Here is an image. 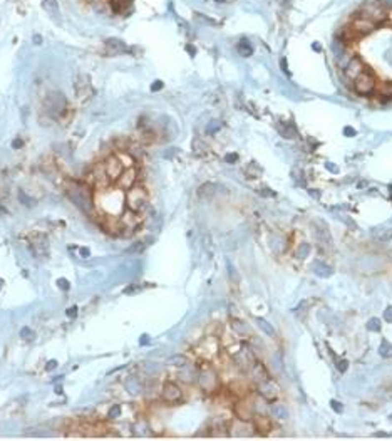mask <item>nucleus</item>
Returning <instances> with one entry per match:
<instances>
[{
    "label": "nucleus",
    "mask_w": 392,
    "mask_h": 441,
    "mask_svg": "<svg viewBox=\"0 0 392 441\" xmlns=\"http://www.w3.org/2000/svg\"><path fill=\"white\" fill-rule=\"evenodd\" d=\"M257 324H258V326H260V327H261V331H263V332H266V334H268V336H270V338H273V336H275V334H277V332H275V329H273L272 326H270V324H268V322H266V320H265V319H257Z\"/></svg>",
    "instance_id": "15"
},
{
    "label": "nucleus",
    "mask_w": 392,
    "mask_h": 441,
    "mask_svg": "<svg viewBox=\"0 0 392 441\" xmlns=\"http://www.w3.org/2000/svg\"><path fill=\"white\" fill-rule=\"evenodd\" d=\"M121 413H123V407H121V405H112L109 407V411H107V418L109 419H118Z\"/></svg>",
    "instance_id": "16"
},
{
    "label": "nucleus",
    "mask_w": 392,
    "mask_h": 441,
    "mask_svg": "<svg viewBox=\"0 0 392 441\" xmlns=\"http://www.w3.org/2000/svg\"><path fill=\"white\" fill-rule=\"evenodd\" d=\"M57 287H59V289H62V290H69L70 284H69L67 278H59V280H57Z\"/></svg>",
    "instance_id": "22"
},
{
    "label": "nucleus",
    "mask_w": 392,
    "mask_h": 441,
    "mask_svg": "<svg viewBox=\"0 0 392 441\" xmlns=\"http://www.w3.org/2000/svg\"><path fill=\"white\" fill-rule=\"evenodd\" d=\"M250 423H252V421H241V419H238V421H235V423H231L230 435H233V436H252L255 428H253Z\"/></svg>",
    "instance_id": "11"
},
{
    "label": "nucleus",
    "mask_w": 392,
    "mask_h": 441,
    "mask_svg": "<svg viewBox=\"0 0 392 441\" xmlns=\"http://www.w3.org/2000/svg\"><path fill=\"white\" fill-rule=\"evenodd\" d=\"M79 252H81V257H84V259H87V257L91 255V252H89V248H86V247H82V248H79Z\"/></svg>",
    "instance_id": "26"
},
{
    "label": "nucleus",
    "mask_w": 392,
    "mask_h": 441,
    "mask_svg": "<svg viewBox=\"0 0 392 441\" xmlns=\"http://www.w3.org/2000/svg\"><path fill=\"white\" fill-rule=\"evenodd\" d=\"M57 368V361H49L47 363V366H45V369H47V371H52V369H56Z\"/></svg>",
    "instance_id": "25"
},
{
    "label": "nucleus",
    "mask_w": 392,
    "mask_h": 441,
    "mask_svg": "<svg viewBox=\"0 0 392 441\" xmlns=\"http://www.w3.org/2000/svg\"><path fill=\"white\" fill-rule=\"evenodd\" d=\"M144 248H146V243L144 242H136L134 245H132V247L128 248L126 253H139V252H143Z\"/></svg>",
    "instance_id": "18"
},
{
    "label": "nucleus",
    "mask_w": 392,
    "mask_h": 441,
    "mask_svg": "<svg viewBox=\"0 0 392 441\" xmlns=\"http://www.w3.org/2000/svg\"><path fill=\"white\" fill-rule=\"evenodd\" d=\"M333 56L357 96L392 101V0H364L340 22Z\"/></svg>",
    "instance_id": "1"
},
{
    "label": "nucleus",
    "mask_w": 392,
    "mask_h": 441,
    "mask_svg": "<svg viewBox=\"0 0 392 441\" xmlns=\"http://www.w3.org/2000/svg\"><path fill=\"white\" fill-rule=\"evenodd\" d=\"M186 363H188V359L185 356H173V357H169L168 359V364H171V366H178V368H181V366H186Z\"/></svg>",
    "instance_id": "17"
},
{
    "label": "nucleus",
    "mask_w": 392,
    "mask_h": 441,
    "mask_svg": "<svg viewBox=\"0 0 392 441\" xmlns=\"http://www.w3.org/2000/svg\"><path fill=\"white\" fill-rule=\"evenodd\" d=\"M257 389H258V393H260V396L265 398L268 403L277 401L278 396H280V388H278L277 382H275L273 379H270V377H266L265 381L258 382Z\"/></svg>",
    "instance_id": "7"
},
{
    "label": "nucleus",
    "mask_w": 392,
    "mask_h": 441,
    "mask_svg": "<svg viewBox=\"0 0 392 441\" xmlns=\"http://www.w3.org/2000/svg\"><path fill=\"white\" fill-rule=\"evenodd\" d=\"M369 329H372V331H379V329H381V324H379V320L377 319H372L369 322Z\"/></svg>",
    "instance_id": "23"
},
{
    "label": "nucleus",
    "mask_w": 392,
    "mask_h": 441,
    "mask_svg": "<svg viewBox=\"0 0 392 441\" xmlns=\"http://www.w3.org/2000/svg\"><path fill=\"white\" fill-rule=\"evenodd\" d=\"M137 180H139V170H137V166L134 163L124 168V171L119 174V178L114 181V185L123 191H128L129 188L137 185Z\"/></svg>",
    "instance_id": "6"
},
{
    "label": "nucleus",
    "mask_w": 392,
    "mask_h": 441,
    "mask_svg": "<svg viewBox=\"0 0 392 441\" xmlns=\"http://www.w3.org/2000/svg\"><path fill=\"white\" fill-rule=\"evenodd\" d=\"M137 290H139V287L137 285H129L128 289H124V294H134V292H137Z\"/></svg>",
    "instance_id": "24"
},
{
    "label": "nucleus",
    "mask_w": 392,
    "mask_h": 441,
    "mask_svg": "<svg viewBox=\"0 0 392 441\" xmlns=\"http://www.w3.org/2000/svg\"><path fill=\"white\" fill-rule=\"evenodd\" d=\"M233 413H235L236 419L241 421H253L255 416V409H253V403H248L247 399H238L233 406Z\"/></svg>",
    "instance_id": "10"
},
{
    "label": "nucleus",
    "mask_w": 392,
    "mask_h": 441,
    "mask_svg": "<svg viewBox=\"0 0 392 441\" xmlns=\"http://www.w3.org/2000/svg\"><path fill=\"white\" fill-rule=\"evenodd\" d=\"M148 340H149V338H148V336H143V338H141V340H139V342H141V344H146V342H148Z\"/></svg>",
    "instance_id": "30"
},
{
    "label": "nucleus",
    "mask_w": 392,
    "mask_h": 441,
    "mask_svg": "<svg viewBox=\"0 0 392 441\" xmlns=\"http://www.w3.org/2000/svg\"><path fill=\"white\" fill-rule=\"evenodd\" d=\"M124 200H126V208L129 211L141 213L148 206V191L141 185H136L126 191V198Z\"/></svg>",
    "instance_id": "4"
},
{
    "label": "nucleus",
    "mask_w": 392,
    "mask_h": 441,
    "mask_svg": "<svg viewBox=\"0 0 392 441\" xmlns=\"http://www.w3.org/2000/svg\"><path fill=\"white\" fill-rule=\"evenodd\" d=\"M67 197L76 206L81 208L84 213L89 215L94 210V191L89 185H82V183H72L65 188Z\"/></svg>",
    "instance_id": "2"
},
{
    "label": "nucleus",
    "mask_w": 392,
    "mask_h": 441,
    "mask_svg": "<svg viewBox=\"0 0 392 441\" xmlns=\"http://www.w3.org/2000/svg\"><path fill=\"white\" fill-rule=\"evenodd\" d=\"M252 377L258 384V382L265 381L266 377H268V373L265 371V368L260 363H255V364H252Z\"/></svg>",
    "instance_id": "13"
},
{
    "label": "nucleus",
    "mask_w": 392,
    "mask_h": 441,
    "mask_svg": "<svg viewBox=\"0 0 392 441\" xmlns=\"http://www.w3.org/2000/svg\"><path fill=\"white\" fill-rule=\"evenodd\" d=\"M332 406L335 411H342V405H337V401H332Z\"/></svg>",
    "instance_id": "28"
},
{
    "label": "nucleus",
    "mask_w": 392,
    "mask_h": 441,
    "mask_svg": "<svg viewBox=\"0 0 392 441\" xmlns=\"http://www.w3.org/2000/svg\"><path fill=\"white\" fill-rule=\"evenodd\" d=\"M270 413H272L273 416H277V418H280V419H285L287 416H289L287 407L283 405H280V403H275L273 406H270Z\"/></svg>",
    "instance_id": "14"
},
{
    "label": "nucleus",
    "mask_w": 392,
    "mask_h": 441,
    "mask_svg": "<svg viewBox=\"0 0 392 441\" xmlns=\"http://www.w3.org/2000/svg\"><path fill=\"white\" fill-rule=\"evenodd\" d=\"M93 9L107 15H123L131 9L134 0H86Z\"/></svg>",
    "instance_id": "3"
},
{
    "label": "nucleus",
    "mask_w": 392,
    "mask_h": 441,
    "mask_svg": "<svg viewBox=\"0 0 392 441\" xmlns=\"http://www.w3.org/2000/svg\"><path fill=\"white\" fill-rule=\"evenodd\" d=\"M161 398H163V401L168 403V405H178V403L183 399V389L179 388L176 382L169 381V382H166V384L163 386Z\"/></svg>",
    "instance_id": "9"
},
{
    "label": "nucleus",
    "mask_w": 392,
    "mask_h": 441,
    "mask_svg": "<svg viewBox=\"0 0 392 441\" xmlns=\"http://www.w3.org/2000/svg\"><path fill=\"white\" fill-rule=\"evenodd\" d=\"M381 354H382V356H386V357L392 356V347H391L387 342H384V344H382V347H381Z\"/></svg>",
    "instance_id": "20"
},
{
    "label": "nucleus",
    "mask_w": 392,
    "mask_h": 441,
    "mask_svg": "<svg viewBox=\"0 0 392 441\" xmlns=\"http://www.w3.org/2000/svg\"><path fill=\"white\" fill-rule=\"evenodd\" d=\"M347 369V363L345 361H340V371H345Z\"/></svg>",
    "instance_id": "29"
},
{
    "label": "nucleus",
    "mask_w": 392,
    "mask_h": 441,
    "mask_svg": "<svg viewBox=\"0 0 392 441\" xmlns=\"http://www.w3.org/2000/svg\"><path fill=\"white\" fill-rule=\"evenodd\" d=\"M198 382L201 386L203 391L206 393H213V391L218 389L220 381H218V374L215 373V369L211 368L210 364H205L201 368V371L198 374Z\"/></svg>",
    "instance_id": "5"
},
{
    "label": "nucleus",
    "mask_w": 392,
    "mask_h": 441,
    "mask_svg": "<svg viewBox=\"0 0 392 441\" xmlns=\"http://www.w3.org/2000/svg\"><path fill=\"white\" fill-rule=\"evenodd\" d=\"M29 245H31L35 257H45L49 253V240L40 232H34V234L29 237Z\"/></svg>",
    "instance_id": "8"
},
{
    "label": "nucleus",
    "mask_w": 392,
    "mask_h": 441,
    "mask_svg": "<svg viewBox=\"0 0 392 441\" xmlns=\"http://www.w3.org/2000/svg\"><path fill=\"white\" fill-rule=\"evenodd\" d=\"M20 336H22V339H34V332H32V329H29V327H24L22 331H20Z\"/></svg>",
    "instance_id": "19"
},
{
    "label": "nucleus",
    "mask_w": 392,
    "mask_h": 441,
    "mask_svg": "<svg viewBox=\"0 0 392 441\" xmlns=\"http://www.w3.org/2000/svg\"><path fill=\"white\" fill-rule=\"evenodd\" d=\"M231 329H233V332H235L236 336H240V338H250V336L253 334L252 327H250L247 322H243V320H238V319H233L231 320Z\"/></svg>",
    "instance_id": "12"
},
{
    "label": "nucleus",
    "mask_w": 392,
    "mask_h": 441,
    "mask_svg": "<svg viewBox=\"0 0 392 441\" xmlns=\"http://www.w3.org/2000/svg\"><path fill=\"white\" fill-rule=\"evenodd\" d=\"M77 312H79V309H77V305H72V307H69V309H67V310H65V315H67V317H69V319H76Z\"/></svg>",
    "instance_id": "21"
},
{
    "label": "nucleus",
    "mask_w": 392,
    "mask_h": 441,
    "mask_svg": "<svg viewBox=\"0 0 392 441\" xmlns=\"http://www.w3.org/2000/svg\"><path fill=\"white\" fill-rule=\"evenodd\" d=\"M384 317H386V320H389V322H392V307H389V309L386 310V314H384Z\"/></svg>",
    "instance_id": "27"
}]
</instances>
